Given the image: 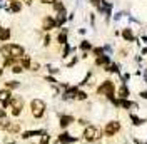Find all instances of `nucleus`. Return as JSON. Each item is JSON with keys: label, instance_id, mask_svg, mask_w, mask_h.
<instances>
[{"label": "nucleus", "instance_id": "obj_7", "mask_svg": "<svg viewBox=\"0 0 147 144\" xmlns=\"http://www.w3.org/2000/svg\"><path fill=\"white\" fill-rule=\"evenodd\" d=\"M57 143L59 144H75V143H79V137L72 136L67 131H62L60 134L57 136Z\"/></svg>", "mask_w": 147, "mask_h": 144}, {"label": "nucleus", "instance_id": "obj_36", "mask_svg": "<svg viewBox=\"0 0 147 144\" xmlns=\"http://www.w3.org/2000/svg\"><path fill=\"white\" fill-rule=\"evenodd\" d=\"M3 117H7V116H5V111H3V109H0V119H3Z\"/></svg>", "mask_w": 147, "mask_h": 144}, {"label": "nucleus", "instance_id": "obj_40", "mask_svg": "<svg viewBox=\"0 0 147 144\" xmlns=\"http://www.w3.org/2000/svg\"><path fill=\"white\" fill-rule=\"evenodd\" d=\"M0 75H2V69H0Z\"/></svg>", "mask_w": 147, "mask_h": 144}, {"label": "nucleus", "instance_id": "obj_4", "mask_svg": "<svg viewBox=\"0 0 147 144\" xmlns=\"http://www.w3.org/2000/svg\"><path fill=\"white\" fill-rule=\"evenodd\" d=\"M45 109H47V104L42 99H34L30 102V111H32V116L35 119H42L44 114H45Z\"/></svg>", "mask_w": 147, "mask_h": 144}, {"label": "nucleus", "instance_id": "obj_22", "mask_svg": "<svg viewBox=\"0 0 147 144\" xmlns=\"http://www.w3.org/2000/svg\"><path fill=\"white\" fill-rule=\"evenodd\" d=\"M57 40H59V44H62V45H65L67 44V32H60L59 34V37H57Z\"/></svg>", "mask_w": 147, "mask_h": 144}, {"label": "nucleus", "instance_id": "obj_15", "mask_svg": "<svg viewBox=\"0 0 147 144\" xmlns=\"http://www.w3.org/2000/svg\"><path fill=\"white\" fill-rule=\"evenodd\" d=\"M44 134V129H32V131H24L22 132V139H30L34 136H42Z\"/></svg>", "mask_w": 147, "mask_h": 144}, {"label": "nucleus", "instance_id": "obj_17", "mask_svg": "<svg viewBox=\"0 0 147 144\" xmlns=\"http://www.w3.org/2000/svg\"><path fill=\"white\" fill-rule=\"evenodd\" d=\"M57 27V20H54L52 17H45L44 18V25H42V29L44 30H50V29Z\"/></svg>", "mask_w": 147, "mask_h": 144}, {"label": "nucleus", "instance_id": "obj_23", "mask_svg": "<svg viewBox=\"0 0 147 144\" xmlns=\"http://www.w3.org/2000/svg\"><path fill=\"white\" fill-rule=\"evenodd\" d=\"M49 143H50V134L47 131H44V134L40 136V144H49Z\"/></svg>", "mask_w": 147, "mask_h": 144}, {"label": "nucleus", "instance_id": "obj_41", "mask_svg": "<svg viewBox=\"0 0 147 144\" xmlns=\"http://www.w3.org/2000/svg\"><path fill=\"white\" fill-rule=\"evenodd\" d=\"M124 144H129V143H124Z\"/></svg>", "mask_w": 147, "mask_h": 144}, {"label": "nucleus", "instance_id": "obj_1", "mask_svg": "<svg viewBox=\"0 0 147 144\" xmlns=\"http://www.w3.org/2000/svg\"><path fill=\"white\" fill-rule=\"evenodd\" d=\"M82 139L85 141V143H89V144H99L102 139H104V132H102V129L99 126L89 124V126L84 127Z\"/></svg>", "mask_w": 147, "mask_h": 144}, {"label": "nucleus", "instance_id": "obj_21", "mask_svg": "<svg viewBox=\"0 0 147 144\" xmlns=\"http://www.w3.org/2000/svg\"><path fill=\"white\" fill-rule=\"evenodd\" d=\"M87 97H89V94L85 92V90H77V96H75V101H87Z\"/></svg>", "mask_w": 147, "mask_h": 144}, {"label": "nucleus", "instance_id": "obj_18", "mask_svg": "<svg viewBox=\"0 0 147 144\" xmlns=\"http://www.w3.org/2000/svg\"><path fill=\"white\" fill-rule=\"evenodd\" d=\"M5 131H7V132H10V134H17L18 131H20V124H18V122H10L9 127H7Z\"/></svg>", "mask_w": 147, "mask_h": 144}, {"label": "nucleus", "instance_id": "obj_28", "mask_svg": "<svg viewBox=\"0 0 147 144\" xmlns=\"http://www.w3.org/2000/svg\"><path fill=\"white\" fill-rule=\"evenodd\" d=\"M132 143L134 144H147V139H140L137 136H132Z\"/></svg>", "mask_w": 147, "mask_h": 144}, {"label": "nucleus", "instance_id": "obj_42", "mask_svg": "<svg viewBox=\"0 0 147 144\" xmlns=\"http://www.w3.org/2000/svg\"><path fill=\"white\" fill-rule=\"evenodd\" d=\"M10 144H13V143H10Z\"/></svg>", "mask_w": 147, "mask_h": 144}, {"label": "nucleus", "instance_id": "obj_19", "mask_svg": "<svg viewBox=\"0 0 147 144\" xmlns=\"http://www.w3.org/2000/svg\"><path fill=\"white\" fill-rule=\"evenodd\" d=\"M104 71H105V72H109V74H120L119 65H117V64H112V62H110L109 65H107V67L104 69Z\"/></svg>", "mask_w": 147, "mask_h": 144}, {"label": "nucleus", "instance_id": "obj_26", "mask_svg": "<svg viewBox=\"0 0 147 144\" xmlns=\"http://www.w3.org/2000/svg\"><path fill=\"white\" fill-rule=\"evenodd\" d=\"M20 7H22V5L18 3L17 0H12V2H10V10H12V12H18Z\"/></svg>", "mask_w": 147, "mask_h": 144}, {"label": "nucleus", "instance_id": "obj_31", "mask_svg": "<svg viewBox=\"0 0 147 144\" xmlns=\"http://www.w3.org/2000/svg\"><path fill=\"white\" fill-rule=\"evenodd\" d=\"M22 67H24V69H28V67H30V59H28V57H25V59L22 60Z\"/></svg>", "mask_w": 147, "mask_h": 144}, {"label": "nucleus", "instance_id": "obj_8", "mask_svg": "<svg viewBox=\"0 0 147 144\" xmlns=\"http://www.w3.org/2000/svg\"><path fill=\"white\" fill-rule=\"evenodd\" d=\"M120 101V109L127 111V112H137L139 111V102L130 99H119Z\"/></svg>", "mask_w": 147, "mask_h": 144}, {"label": "nucleus", "instance_id": "obj_33", "mask_svg": "<svg viewBox=\"0 0 147 144\" xmlns=\"http://www.w3.org/2000/svg\"><path fill=\"white\" fill-rule=\"evenodd\" d=\"M139 96H140V99L147 101V90H140V92H139Z\"/></svg>", "mask_w": 147, "mask_h": 144}, {"label": "nucleus", "instance_id": "obj_32", "mask_svg": "<svg viewBox=\"0 0 147 144\" xmlns=\"http://www.w3.org/2000/svg\"><path fill=\"white\" fill-rule=\"evenodd\" d=\"M12 71L15 72V74H20V72L24 71V67H22V65H13V67H12Z\"/></svg>", "mask_w": 147, "mask_h": 144}, {"label": "nucleus", "instance_id": "obj_24", "mask_svg": "<svg viewBox=\"0 0 147 144\" xmlns=\"http://www.w3.org/2000/svg\"><path fill=\"white\" fill-rule=\"evenodd\" d=\"M92 52L95 57H100V55H105V50H104V47H94L92 49Z\"/></svg>", "mask_w": 147, "mask_h": 144}, {"label": "nucleus", "instance_id": "obj_13", "mask_svg": "<svg viewBox=\"0 0 147 144\" xmlns=\"http://www.w3.org/2000/svg\"><path fill=\"white\" fill-rule=\"evenodd\" d=\"M77 90H79V87H69V86H67L65 92L62 94V99H64V101L75 99V96H77Z\"/></svg>", "mask_w": 147, "mask_h": 144}, {"label": "nucleus", "instance_id": "obj_14", "mask_svg": "<svg viewBox=\"0 0 147 144\" xmlns=\"http://www.w3.org/2000/svg\"><path fill=\"white\" fill-rule=\"evenodd\" d=\"M122 39L125 40V42H137V39H136V35H134V32H132V29H122Z\"/></svg>", "mask_w": 147, "mask_h": 144}, {"label": "nucleus", "instance_id": "obj_3", "mask_svg": "<svg viewBox=\"0 0 147 144\" xmlns=\"http://www.w3.org/2000/svg\"><path fill=\"white\" fill-rule=\"evenodd\" d=\"M120 131H122V122H120L119 119H110V121H107V122L104 124V129H102L104 137H107V139L115 137Z\"/></svg>", "mask_w": 147, "mask_h": 144}, {"label": "nucleus", "instance_id": "obj_30", "mask_svg": "<svg viewBox=\"0 0 147 144\" xmlns=\"http://www.w3.org/2000/svg\"><path fill=\"white\" fill-rule=\"evenodd\" d=\"M75 122H77V124H79V126H89V121H87V119H82V117H80V119H77V121H75Z\"/></svg>", "mask_w": 147, "mask_h": 144}, {"label": "nucleus", "instance_id": "obj_29", "mask_svg": "<svg viewBox=\"0 0 147 144\" xmlns=\"http://www.w3.org/2000/svg\"><path fill=\"white\" fill-rule=\"evenodd\" d=\"M54 9L57 10V12H60V14H62V12H65L64 5H62V3H60V2H55V3H54Z\"/></svg>", "mask_w": 147, "mask_h": 144}, {"label": "nucleus", "instance_id": "obj_37", "mask_svg": "<svg viewBox=\"0 0 147 144\" xmlns=\"http://www.w3.org/2000/svg\"><path fill=\"white\" fill-rule=\"evenodd\" d=\"M42 2H44V3H55L57 0H42Z\"/></svg>", "mask_w": 147, "mask_h": 144}, {"label": "nucleus", "instance_id": "obj_9", "mask_svg": "<svg viewBox=\"0 0 147 144\" xmlns=\"http://www.w3.org/2000/svg\"><path fill=\"white\" fill-rule=\"evenodd\" d=\"M7 49H9V52H10V57H13V59H18V57H24L25 55L24 47H20L17 44H9Z\"/></svg>", "mask_w": 147, "mask_h": 144}, {"label": "nucleus", "instance_id": "obj_38", "mask_svg": "<svg viewBox=\"0 0 147 144\" xmlns=\"http://www.w3.org/2000/svg\"><path fill=\"white\" fill-rule=\"evenodd\" d=\"M44 44H45V45H49V44H50V37H49V35L45 37V42H44Z\"/></svg>", "mask_w": 147, "mask_h": 144}, {"label": "nucleus", "instance_id": "obj_10", "mask_svg": "<svg viewBox=\"0 0 147 144\" xmlns=\"http://www.w3.org/2000/svg\"><path fill=\"white\" fill-rule=\"evenodd\" d=\"M129 119H130V124L134 127H142L147 124V119L137 116V112H129Z\"/></svg>", "mask_w": 147, "mask_h": 144}, {"label": "nucleus", "instance_id": "obj_5", "mask_svg": "<svg viewBox=\"0 0 147 144\" xmlns=\"http://www.w3.org/2000/svg\"><path fill=\"white\" fill-rule=\"evenodd\" d=\"M25 106V102H24V97H20V96H13L12 99H10V109H12V116H20L22 114V109Z\"/></svg>", "mask_w": 147, "mask_h": 144}, {"label": "nucleus", "instance_id": "obj_27", "mask_svg": "<svg viewBox=\"0 0 147 144\" xmlns=\"http://www.w3.org/2000/svg\"><path fill=\"white\" fill-rule=\"evenodd\" d=\"M5 86H7V89H17V87H20V84H18L17 81H9L7 82V84H5Z\"/></svg>", "mask_w": 147, "mask_h": 144}, {"label": "nucleus", "instance_id": "obj_11", "mask_svg": "<svg viewBox=\"0 0 147 144\" xmlns=\"http://www.w3.org/2000/svg\"><path fill=\"white\" fill-rule=\"evenodd\" d=\"M115 96L119 97V99H130V89L127 87V84H120L117 90H115Z\"/></svg>", "mask_w": 147, "mask_h": 144}, {"label": "nucleus", "instance_id": "obj_16", "mask_svg": "<svg viewBox=\"0 0 147 144\" xmlns=\"http://www.w3.org/2000/svg\"><path fill=\"white\" fill-rule=\"evenodd\" d=\"M109 64H110V57L107 54L100 55V57H95V65H99V67H107Z\"/></svg>", "mask_w": 147, "mask_h": 144}, {"label": "nucleus", "instance_id": "obj_34", "mask_svg": "<svg viewBox=\"0 0 147 144\" xmlns=\"http://www.w3.org/2000/svg\"><path fill=\"white\" fill-rule=\"evenodd\" d=\"M13 62H15L13 57H7V59H5V65H10V64H13Z\"/></svg>", "mask_w": 147, "mask_h": 144}, {"label": "nucleus", "instance_id": "obj_35", "mask_svg": "<svg viewBox=\"0 0 147 144\" xmlns=\"http://www.w3.org/2000/svg\"><path fill=\"white\" fill-rule=\"evenodd\" d=\"M90 2L95 5V7H99V9H100V0H90Z\"/></svg>", "mask_w": 147, "mask_h": 144}, {"label": "nucleus", "instance_id": "obj_25", "mask_svg": "<svg viewBox=\"0 0 147 144\" xmlns=\"http://www.w3.org/2000/svg\"><path fill=\"white\" fill-rule=\"evenodd\" d=\"M80 49H82V50H85V52H87V50H92L94 47H92V44H90V42H89V40H82V44H80Z\"/></svg>", "mask_w": 147, "mask_h": 144}, {"label": "nucleus", "instance_id": "obj_2", "mask_svg": "<svg viewBox=\"0 0 147 144\" xmlns=\"http://www.w3.org/2000/svg\"><path fill=\"white\" fill-rule=\"evenodd\" d=\"M115 90H117L115 84L110 81V79H107V81H104L100 86L97 87V90H95V92H97L99 96H104L107 101H112L114 97H117V96H115Z\"/></svg>", "mask_w": 147, "mask_h": 144}, {"label": "nucleus", "instance_id": "obj_39", "mask_svg": "<svg viewBox=\"0 0 147 144\" xmlns=\"http://www.w3.org/2000/svg\"><path fill=\"white\" fill-rule=\"evenodd\" d=\"M142 55H147V47H144V49H142Z\"/></svg>", "mask_w": 147, "mask_h": 144}, {"label": "nucleus", "instance_id": "obj_20", "mask_svg": "<svg viewBox=\"0 0 147 144\" xmlns=\"http://www.w3.org/2000/svg\"><path fill=\"white\" fill-rule=\"evenodd\" d=\"M10 39V29L0 27V40H9Z\"/></svg>", "mask_w": 147, "mask_h": 144}, {"label": "nucleus", "instance_id": "obj_6", "mask_svg": "<svg viewBox=\"0 0 147 144\" xmlns=\"http://www.w3.org/2000/svg\"><path fill=\"white\" fill-rule=\"evenodd\" d=\"M74 122H75V117L72 114H60V117H59V127L62 131H67Z\"/></svg>", "mask_w": 147, "mask_h": 144}, {"label": "nucleus", "instance_id": "obj_12", "mask_svg": "<svg viewBox=\"0 0 147 144\" xmlns=\"http://www.w3.org/2000/svg\"><path fill=\"white\" fill-rule=\"evenodd\" d=\"M10 99H12V94L9 89H0V102L3 104V109L10 106Z\"/></svg>", "mask_w": 147, "mask_h": 144}]
</instances>
